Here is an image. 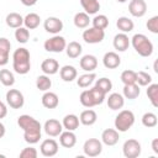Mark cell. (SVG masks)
I'll use <instances>...</instances> for the list:
<instances>
[{"mask_svg":"<svg viewBox=\"0 0 158 158\" xmlns=\"http://www.w3.org/2000/svg\"><path fill=\"white\" fill-rule=\"evenodd\" d=\"M157 122H158V118H157V115L153 114V112H146L143 116H142V123L143 126L151 128V127H156L157 126Z\"/></svg>","mask_w":158,"mask_h":158,"instance_id":"ab89813d","label":"cell"},{"mask_svg":"<svg viewBox=\"0 0 158 158\" xmlns=\"http://www.w3.org/2000/svg\"><path fill=\"white\" fill-rule=\"evenodd\" d=\"M130 43L141 57H149L153 53V43L143 33H136L131 38Z\"/></svg>","mask_w":158,"mask_h":158,"instance_id":"277c9868","label":"cell"},{"mask_svg":"<svg viewBox=\"0 0 158 158\" xmlns=\"http://www.w3.org/2000/svg\"><path fill=\"white\" fill-rule=\"evenodd\" d=\"M43 128H44V132H46L48 136H51V137H57V136H59L60 132L63 131V125H62L58 120H56V118H49V120H47V121L44 122Z\"/></svg>","mask_w":158,"mask_h":158,"instance_id":"5bb4252c","label":"cell"},{"mask_svg":"<svg viewBox=\"0 0 158 158\" xmlns=\"http://www.w3.org/2000/svg\"><path fill=\"white\" fill-rule=\"evenodd\" d=\"M37 149L33 147H26L20 152V158H37Z\"/></svg>","mask_w":158,"mask_h":158,"instance_id":"ee69618b","label":"cell"},{"mask_svg":"<svg viewBox=\"0 0 158 158\" xmlns=\"http://www.w3.org/2000/svg\"><path fill=\"white\" fill-rule=\"evenodd\" d=\"M128 11L135 17H142L147 12V4L144 0H131L128 4Z\"/></svg>","mask_w":158,"mask_h":158,"instance_id":"4fadbf2b","label":"cell"},{"mask_svg":"<svg viewBox=\"0 0 158 158\" xmlns=\"http://www.w3.org/2000/svg\"><path fill=\"white\" fill-rule=\"evenodd\" d=\"M58 143L53 138H47L41 143L40 151L44 157H53L58 153Z\"/></svg>","mask_w":158,"mask_h":158,"instance_id":"7c38bea8","label":"cell"},{"mask_svg":"<svg viewBox=\"0 0 158 158\" xmlns=\"http://www.w3.org/2000/svg\"><path fill=\"white\" fill-rule=\"evenodd\" d=\"M83 151L88 157H98L102 152V143L98 138H89L84 142Z\"/></svg>","mask_w":158,"mask_h":158,"instance_id":"52a82bcc","label":"cell"},{"mask_svg":"<svg viewBox=\"0 0 158 158\" xmlns=\"http://www.w3.org/2000/svg\"><path fill=\"white\" fill-rule=\"evenodd\" d=\"M112 44H114V48H115L116 51H118V52H125V51H127L128 47H130V38H128V36H127L126 33H123V32L117 33V35L114 37Z\"/></svg>","mask_w":158,"mask_h":158,"instance_id":"e0dca14e","label":"cell"},{"mask_svg":"<svg viewBox=\"0 0 158 158\" xmlns=\"http://www.w3.org/2000/svg\"><path fill=\"white\" fill-rule=\"evenodd\" d=\"M41 17L36 12H30L23 17V25L27 30H35L40 26Z\"/></svg>","mask_w":158,"mask_h":158,"instance_id":"4316f807","label":"cell"},{"mask_svg":"<svg viewBox=\"0 0 158 158\" xmlns=\"http://www.w3.org/2000/svg\"><path fill=\"white\" fill-rule=\"evenodd\" d=\"M122 152L126 158H137L141 154V143L137 139L130 138L125 141L122 146Z\"/></svg>","mask_w":158,"mask_h":158,"instance_id":"ba28073f","label":"cell"},{"mask_svg":"<svg viewBox=\"0 0 158 158\" xmlns=\"http://www.w3.org/2000/svg\"><path fill=\"white\" fill-rule=\"evenodd\" d=\"M0 81L5 86H12L15 83V77L9 69H1L0 70Z\"/></svg>","mask_w":158,"mask_h":158,"instance_id":"8d00e7d4","label":"cell"},{"mask_svg":"<svg viewBox=\"0 0 158 158\" xmlns=\"http://www.w3.org/2000/svg\"><path fill=\"white\" fill-rule=\"evenodd\" d=\"M105 96H106V94L101 89H99L98 86H93L91 89L83 90L79 96V100L83 106L94 107L96 105L102 104V101L105 100Z\"/></svg>","mask_w":158,"mask_h":158,"instance_id":"3957f363","label":"cell"},{"mask_svg":"<svg viewBox=\"0 0 158 158\" xmlns=\"http://www.w3.org/2000/svg\"><path fill=\"white\" fill-rule=\"evenodd\" d=\"M42 105L46 107V109H56L59 104V99H58V95L56 93H52V91H46L43 95H42Z\"/></svg>","mask_w":158,"mask_h":158,"instance_id":"7402d4cb","label":"cell"},{"mask_svg":"<svg viewBox=\"0 0 158 158\" xmlns=\"http://www.w3.org/2000/svg\"><path fill=\"white\" fill-rule=\"evenodd\" d=\"M153 68H154V72H156V73H158V68H157V60L154 62V65H153Z\"/></svg>","mask_w":158,"mask_h":158,"instance_id":"f907efd6","label":"cell"},{"mask_svg":"<svg viewBox=\"0 0 158 158\" xmlns=\"http://www.w3.org/2000/svg\"><path fill=\"white\" fill-rule=\"evenodd\" d=\"M10 49H11L10 41L5 37H0V67H4L9 63Z\"/></svg>","mask_w":158,"mask_h":158,"instance_id":"2e32d148","label":"cell"},{"mask_svg":"<svg viewBox=\"0 0 158 158\" xmlns=\"http://www.w3.org/2000/svg\"><path fill=\"white\" fill-rule=\"evenodd\" d=\"M15 38L19 43H26L30 38V31L26 27H17L15 31Z\"/></svg>","mask_w":158,"mask_h":158,"instance_id":"f35d334b","label":"cell"},{"mask_svg":"<svg viewBox=\"0 0 158 158\" xmlns=\"http://www.w3.org/2000/svg\"><path fill=\"white\" fill-rule=\"evenodd\" d=\"M81 51H83V48H81V44L79 43V42H77V41H72V42H69L67 46H65V52H67V56L69 57V58H78L80 54H81Z\"/></svg>","mask_w":158,"mask_h":158,"instance_id":"f1b7e54d","label":"cell"},{"mask_svg":"<svg viewBox=\"0 0 158 158\" xmlns=\"http://www.w3.org/2000/svg\"><path fill=\"white\" fill-rule=\"evenodd\" d=\"M67 42L65 38L59 36V35H54L53 37L46 40V42L43 43V47L47 52H54V53H60L65 49Z\"/></svg>","mask_w":158,"mask_h":158,"instance_id":"8992f818","label":"cell"},{"mask_svg":"<svg viewBox=\"0 0 158 158\" xmlns=\"http://www.w3.org/2000/svg\"><path fill=\"white\" fill-rule=\"evenodd\" d=\"M59 75H60L62 80H64L67 83H70L74 79H77L78 72H77L75 67H73V65H63L59 70Z\"/></svg>","mask_w":158,"mask_h":158,"instance_id":"cb8c5ba5","label":"cell"},{"mask_svg":"<svg viewBox=\"0 0 158 158\" xmlns=\"http://www.w3.org/2000/svg\"><path fill=\"white\" fill-rule=\"evenodd\" d=\"M148 31H151L152 33H158V16H153L151 17L147 23H146Z\"/></svg>","mask_w":158,"mask_h":158,"instance_id":"f6af8a7d","label":"cell"},{"mask_svg":"<svg viewBox=\"0 0 158 158\" xmlns=\"http://www.w3.org/2000/svg\"><path fill=\"white\" fill-rule=\"evenodd\" d=\"M141 93V89L138 86V84H127L123 86V96L128 100H133L136 98H138Z\"/></svg>","mask_w":158,"mask_h":158,"instance_id":"d6a6232c","label":"cell"},{"mask_svg":"<svg viewBox=\"0 0 158 158\" xmlns=\"http://www.w3.org/2000/svg\"><path fill=\"white\" fill-rule=\"evenodd\" d=\"M5 132H6V128H5V126L0 122V138H2V137L5 136Z\"/></svg>","mask_w":158,"mask_h":158,"instance_id":"681fc988","label":"cell"},{"mask_svg":"<svg viewBox=\"0 0 158 158\" xmlns=\"http://www.w3.org/2000/svg\"><path fill=\"white\" fill-rule=\"evenodd\" d=\"M107 26H109V19L105 15H96L93 19V27L105 30Z\"/></svg>","mask_w":158,"mask_h":158,"instance_id":"60d3db41","label":"cell"},{"mask_svg":"<svg viewBox=\"0 0 158 158\" xmlns=\"http://www.w3.org/2000/svg\"><path fill=\"white\" fill-rule=\"evenodd\" d=\"M7 115V107L6 105L0 100V118H4Z\"/></svg>","mask_w":158,"mask_h":158,"instance_id":"bcb514c9","label":"cell"},{"mask_svg":"<svg viewBox=\"0 0 158 158\" xmlns=\"http://www.w3.org/2000/svg\"><path fill=\"white\" fill-rule=\"evenodd\" d=\"M36 86L37 89H40L41 91H48L52 86V80L49 79L48 75H40L37 79H36Z\"/></svg>","mask_w":158,"mask_h":158,"instance_id":"d590c367","label":"cell"},{"mask_svg":"<svg viewBox=\"0 0 158 158\" xmlns=\"http://www.w3.org/2000/svg\"><path fill=\"white\" fill-rule=\"evenodd\" d=\"M79 117L77 116V115H74V114H68V115H65L64 117H63V122H62V125H63V127L65 128V130H68V131H75L78 127H79Z\"/></svg>","mask_w":158,"mask_h":158,"instance_id":"484cf974","label":"cell"},{"mask_svg":"<svg viewBox=\"0 0 158 158\" xmlns=\"http://www.w3.org/2000/svg\"><path fill=\"white\" fill-rule=\"evenodd\" d=\"M116 1H118V2H126L127 0H116Z\"/></svg>","mask_w":158,"mask_h":158,"instance_id":"816d5d0a","label":"cell"},{"mask_svg":"<svg viewBox=\"0 0 158 158\" xmlns=\"http://www.w3.org/2000/svg\"><path fill=\"white\" fill-rule=\"evenodd\" d=\"M79 65L85 72H93L98 67V58L95 56H93V54H85V56H83L80 58Z\"/></svg>","mask_w":158,"mask_h":158,"instance_id":"ac0fdd59","label":"cell"},{"mask_svg":"<svg viewBox=\"0 0 158 158\" xmlns=\"http://www.w3.org/2000/svg\"><path fill=\"white\" fill-rule=\"evenodd\" d=\"M59 143L64 148H73L77 143V136L73 131H62L59 135Z\"/></svg>","mask_w":158,"mask_h":158,"instance_id":"ffe728a7","label":"cell"},{"mask_svg":"<svg viewBox=\"0 0 158 158\" xmlns=\"http://www.w3.org/2000/svg\"><path fill=\"white\" fill-rule=\"evenodd\" d=\"M12 68L17 74H27L31 69V56L27 48L20 47L12 54Z\"/></svg>","mask_w":158,"mask_h":158,"instance_id":"7a4b0ae2","label":"cell"},{"mask_svg":"<svg viewBox=\"0 0 158 158\" xmlns=\"http://www.w3.org/2000/svg\"><path fill=\"white\" fill-rule=\"evenodd\" d=\"M96 79V75L95 73H91V72H88L86 74H83L80 75L78 79H77V84L79 88H88L89 85L93 84V81Z\"/></svg>","mask_w":158,"mask_h":158,"instance_id":"836d02e7","label":"cell"},{"mask_svg":"<svg viewBox=\"0 0 158 158\" xmlns=\"http://www.w3.org/2000/svg\"><path fill=\"white\" fill-rule=\"evenodd\" d=\"M104 37H105V31L95 27H89L83 32V40L90 44L100 43L104 40Z\"/></svg>","mask_w":158,"mask_h":158,"instance_id":"9c48e42d","label":"cell"},{"mask_svg":"<svg viewBox=\"0 0 158 158\" xmlns=\"http://www.w3.org/2000/svg\"><path fill=\"white\" fill-rule=\"evenodd\" d=\"M116 26H117V28H118L121 32L127 33V32H131V31L133 30L135 23H133V21H132L131 19H128V17H126V16H121V17L117 19Z\"/></svg>","mask_w":158,"mask_h":158,"instance_id":"83f0119b","label":"cell"},{"mask_svg":"<svg viewBox=\"0 0 158 158\" xmlns=\"http://www.w3.org/2000/svg\"><path fill=\"white\" fill-rule=\"evenodd\" d=\"M73 22H74L75 27H78V28H86L90 23V17L86 12H77L74 15Z\"/></svg>","mask_w":158,"mask_h":158,"instance_id":"1f68e13d","label":"cell"},{"mask_svg":"<svg viewBox=\"0 0 158 158\" xmlns=\"http://www.w3.org/2000/svg\"><path fill=\"white\" fill-rule=\"evenodd\" d=\"M80 4L88 15H95L100 10V2L98 0H80Z\"/></svg>","mask_w":158,"mask_h":158,"instance_id":"f546056e","label":"cell"},{"mask_svg":"<svg viewBox=\"0 0 158 158\" xmlns=\"http://www.w3.org/2000/svg\"><path fill=\"white\" fill-rule=\"evenodd\" d=\"M6 25L11 28H17L23 25V17L17 12H10L6 16Z\"/></svg>","mask_w":158,"mask_h":158,"instance_id":"4dcf8cb0","label":"cell"},{"mask_svg":"<svg viewBox=\"0 0 158 158\" xmlns=\"http://www.w3.org/2000/svg\"><path fill=\"white\" fill-rule=\"evenodd\" d=\"M146 93L151 104L154 107H158V84H149Z\"/></svg>","mask_w":158,"mask_h":158,"instance_id":"e575fe53","label":"cell"},{"mask_svg":"<svg viewBox=\"0 0 158 158\" xmlns=\"http://www.w3.org/2000/svg\"><path fill=\"white\" fill-rule=\"evenodd\" d=\"M6 102L12 109H21L25 104L23 95L17 89H9L6 93Z\"/></svg>","mask_w":158,"mask_h":158,"instance_id":"30bf717a","label":"cell"},{"mask_svg":"<svg viewBox=\"0 0 158 158\" xmlns=\"http://www.w3.org/2000/svg\"><path fill=\"white\" fill-rule=\"evenodd\" d=\"M95 86H98L99 89H101L105 94H107L111 89H112V83H111V80L109 79V78H100V79H98L96 80V83H95Z\"/></svg>","mask_w":158,"mask_h":158,"instance_id":"7bdbcfd3","label":"cell"},{"mask_svg":"<svg viewBox=\"0 0 158 158\" xmlns=\"http://www.w3.org/2000/svg\"><path fill=\"white\" fill-rule=\"evenodd\" d=\"M41 69L46 75H53L59 70V63L54 58H47L41 63Z\"/></svg>","mask_w":158,"mask_h":158,"instance_id":"44dd1931","label":"cell"},{"mask_svg":"<svg viewBox=\"0 0 158 158\" xmlns=\"http://www.w3.org/2000/svg\"><path fill=\"white\" fill-rule=\"evenodd\" d=\"M17 125L23 130V138L27 143L35 144L40 141L42 135V126L35 117L30 115H21L17 118Z\"/></svg>","mask_w":158,"mask_h":158,"instance_id":"6da1fadb","label":"cell"},{"mask_svg":"<svg viewBox=\"0 0 158 158\" xmlns=\"http://www.w3.org/2000/svg\"><path fill=\"white\" fill-rule=\"evenodd\" d=\"M125 105V99L118 93H112L107 98V106L111 110H120Z\"/></svg>","mask_w":158,"mask_h":158,"instance_id":"603a6c76","label":"cell"},{"mask_svg":"<svg viewBox=\"0 0 158 158\" xmlns=\"http://www.w3.org/2000/svg\"><path fill=\"white\" fill-rule=\"evenodd\" d=\"M135 123V114L131 110H121L115 117V128L118 132L128 131Z\"/></svg>","mask_w":158,"mask_h":158,"instance_id":"5b68a950","label":"cell"},{"mask_svg":"<svg viewBox=\"0 0 158 158\" xmlns=\"http://www.w3.org/2000/svg\"><path fill=\"white\" fill-rule=\"evenodd\" d=\"M25 6H33L36 2H37V0H20Z\"/></svg>","mask_w":158,"mask_h":158,"instance_id":"c3c4849f","label":"cell"},{"mask_svg":"<svg viewBox=\"0 0 158 158\" xmlns=\"http://www.w3.org/2000/svg\"><path fill=\"white\" fill-rule=\"evenodd\" d=\"M120 139L118 131L115 128H106L101 133V142L106 146H115Z\"/></svg>","mask_w":158,"mask_h":158,"instance_id":"9a60e30c","label":"cell"},{"mask_svg":"<svg viewBox=\"0 0 158 158\" xmlns=\"http://www.w3.org/2000/svg\"><path fill=\"white\" fill-rule=\"evenodd\" d=\"M96 120H98V115H96V112H95L94 110H91L90 107H89L88 110L81 111V114H80V116H79V121H80L83 125H85V126H91V125H94V123L96 122Z\"/></svg>","mask_w":158,"mask_h":158,"instance_id":"d4e9b609","label":"cell"},{"mask_svg":"<svg viewBox=\"0 0 158 158\" xmlns=\"http://www.w3.org/2000/svg\"><path fill=\"white\" fill-rule=\"evenodd\" d=\"M152 149L156 154H158V138H154L152 141Z\"/></svg>","mask_w":158,"mask_h":158,"instance_id":"7dc6e473","label":"cell"},{"mask_svg":"<svg viewBox=\"0 0 158 158\" xmlns=\"http://www.w3.org/2000/svg\"><path fill=\"white\" fill-rule=\"evenodd\" d=\"M102 63L107 69H115L121 64V58L116 52H106L104 54Z\"/></svg>","mask_w":158,"mask_h":158,"instance_id":"d6986e66","label":"cell"},{"mask_svg":"<svg viewBox=\"0 0 158 158\" xmlns=\"http://www.w3.org/2000/svg\"><path fill=\"white\" fill-rule=\"evenodd\" d=\"M43 26H44V30L48 33H52V35H58L63 30V22H62V20H59L58 17H54V16L47 17L44 20Z\"/></svg>","mask_w":158,"mask_h":158,"instance_id":"8fae6325","label":"cell"},{"mask_svg":"<svg viewBox=\"0 0 158 158\" xmlns=\"http://www.w3.org/2000/svg\"><path fill=\"white\" fill-rule=\"evenodd\" d=\"M136 80H137V72L131 70V69H126L121 73V81L123 83V85L135 84Z\"/></svg>","mask_w":158,"mask_h":158,"instance_id":"74e56055","label":"cell"},{"mask_svg":"<svg viewBox=\"0 0 158 158\" xmlns=\"http://www.w3.org/2000/svg\"><path fill=\"white\" fill-rule=\"evenodd\" d=\"M136 83H138V86H147L152 83V77L151 74H148L147 72H137V80Z\"/></svg>","mask_w":158,"mask_h":158,"instance_id":"b9f144b4","label":"cell"}]
</instances>
